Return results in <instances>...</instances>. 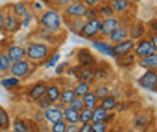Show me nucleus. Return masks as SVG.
I'll return each instance as SVG.
<instances>
[{"mask_svg":"<svg viewBox=\"0 0 157 132\" xmlns=\"http://www.w3.org/2000/svg\"><path fill=\"white\" fill-rule=\"evenodd\" d=\"M115 15H125L132 8V0H109Z\"/></svg>","mask_w":157,"mask_h":132,"instance_id":"nucleus-20","label":"nucleus"},{"mask_svg":"<svg viewBox=\"0 0 157 132\" xmlns=\"http://www.w3.org/2000/svg\"><path fill=\"white\" fill-rule=\"evenodd\" d=\"M5 51H6L8 57L11 59V62H18L21 59H26V50L20 44H9L5 48Z\"/></svg>","mask_w":157,"mask_h":132,"instance_id":"nucleus-15","label":"nucleus"},{"mask_svg":"<svg viewBox=\"0 0 157 132\" xmlns=\"http://www.w3.org/2000/svg\"><path fill=\"white\" fill-rule=\"evenodd\" d=\"M44 119L50 125L55 123V122H59V120H62V110H59L58 107L52 105L50 108L44 110Z\"/></svg>","mask_w":157,"mask_h":132,"instance_id":"nucleus-25","label":"nucleus"},{"mask_svg":"<svg viewBox=\"0 0 157 132\" xmlns=\"http://www.w3.org/2000/svg\"><path fill=\"white\" fill-rule=\"evenodd\" d=\"M147 35V27L142 21L136 20L135 23H132L128 26V38L133 39V41H137V39H142L145 38Z\"/></svg>","mask_w":157,"mask_h":132,"instance_id":"nucleus-14","label":"nucleus"},{"mask_svg":"<svg viewBox=\"0 0 157 132\" xmlns=\"http://www.w3.org/2000/svg\"><path fill=\"white\" fill-rule=\"evenodd\" d=\"M45 89H47V83L45 81H36L35 84H32L29 89H27V98L30 99V101H36L39 99L41 96H45Z\"/></svg>","mask_w":157,"mask_h":132,"instance_id":"nucleus-13","label":"nucleus"},{"mask_svg":"<svg viewBox=\"0 0 157 132\" xmlns=\"http://www.w3.org/2000/svg\"><path fill=\"white\" fill-rule=\"evenodd\" d=\"M0 132H2V129H0Z\"/></svg>","mask_w":157,"mask_h":132,"instance_id":"nucleus-64","label":"nucleus"},{"mask_svg":"<svg viewBox=\"0 0 157 132\" xmlns=\"http://www.w3.org/2000/svg\"><path fill=\"white\" fill-rule=\"evenodd\" d=\"M62 119L67 122V125L78 123V111H76L74 108H71L70 105H67V107L62 110Z\"/></svg>","mask_w":157,"mask_h":132,"instance_id":"nucleus-27","label":"nucleus"},{"mask_svg":"<svg viewBox=\"0 0 157 132\" xmlns=\"http://www.w3.org/2000/svg\"><path fill=\"white\" fill-rule=\"evenodd\" d=\"M110 132H124V129L122 128H117V129H113V131H110Z\"/></svg>","mask_w":157,"mask_h":132,"instance_id":"nucleus-60","label":"nucleus"},{"mask_svg":"<svg viewBox=\"0 0 157 132\" xmlns=\"http://www.w3.org/2000/svg\"><path fill=\"white\" fill-rule=\"evenodd\" d=\"M0 129L2 131H9L11 129V114L2 105H0Z\"/></svg>","mask_w":157,"mask_h":132,"instance_id":"nucleus-31","label":"nucleus"},{"mask_svg":"<svg viewBox=\"0 0 157 132\" xmlns=\"http://www.w3.org/2000/svg\"><path fill=\"white\" fill-rule=\"evenodd\" d=\"M33 36L38 39V41H42V42H47V44H50V45H55V44H59V39L62 38L60 35H55V33H52V32H48V30H45V29H36V32L33 33Z\"/></svg>","mask_w":157,"mask_h":132,"instance_id":"nucleus-16","label":"nucleus"},{"mask_svg":"<svg viewBox=\"0 0 157 132\" xmlns=\"http://www.w3.org/2000/svg\"><path fill=\"white\" fill-rule=\"evenodd\" d=\"M76 63L78 66H95L98 62L95 56L92 54V51L89 48H78L77 50V54H76Z\"/></svg>","mask_w":157,"mask_h":132,"instance_id":"nucleus-11","label":"nucleus"},{"mask_svg":"<svg viewBox=\"0 0 157 132\" xmlns=\"http://www.w3.org/2000/svg\"><path fill=\"white\" fill-rule=\"evenodd\" d=\"M76 98L73 87H62L60 95H59V102H62L63 105H70V102Z\"/></svg>","mask_w":157,"mask_h":132,"instance_id":"nucleus-32","label":"nucleus"},{"mask_svg":"<svg viewBox=\"0 0 157 132\" xmlns=\"http://www.w3.org/2000/svg\"><path fill=\"white\" fill-rule=\"evenodd\" d=\"M92 92L98 98V101H101L103 98H106V96L110 95V87L107 84H104V83H98V84L92 86Z\"/></svg>","mask_w":157,"mask_h":132,"instance_id":"nucleus-33","label":"nucleus"},{"mask_svg":"<svg viewBox=\"0 0 157 132\" xmlns=\"http://www.w3.org/2000/svg\"><path fill=\"white\" fill-rule=\"evenodd\" d=\"M127 38H128V24H127V21H124V20L121 18L119 24L110 32V35L106 39L110 44L115 45V44H118V42H121V41H124V39H127Z\"/></svg>","mask_w":157,"mask_h":132,"instance_id":"nucleus-9","label":"nucleus"},{"mask_svg":"<svg viewBox=\"0 0 157 132\" xmlns=\"http://www.w3.org/2000/svg\"><path fill=\"white\" fill-rule=\"evenodd\" d=\"M62 21H63V24L68 27V30H70L71 33L80 35V32H82V29H83L86 20L83 18V17H80V18H68V20L62 18Z\"/></svg>","mask_w":157,"mask_h":132,"instance_id":"nucleus-21","label":"nucleus"},{"mask_svg":"<svg viewBox=\"0 0 157 132\" xmlns=\"http://www.w3.org/2000/svg\"><path fill=\"white\" fill-rule=\"evenodd\" d=\"M38 23L41 29H45L55 35H60L63 32V21H62V12L56 8H48L41 11L38 15Z\"/></svg>","mask_w":157,"mask_h":132,"instance_id":"nucleus-1","label":"nucleus"},{"mask_svg":"<svg viewBox=\"0 0 157 132\" xmlns=\"http://www.w3.org/2000/svg\"><path fill=\"white\" fill-rule=\"evenodd\" d=\"M35 69H36V63L30 62L29 59H21L18 62H12V65L9 68V75L24 80L32 75L35 72Z\"/></svg>","mask_w":157,"mask_h":132,"instance_id":"nucleus-3","label":"nucleus"},{"mask_svg":"<svg viewBox=\"0 0 157 132\" xmlns=\"http://www.w3.org/2000/svg\"><path fill=\"white\" fill-rule=\"evenodd\" d=\"M32 120H33V122H36V123H42V122H45V119H44V111L38 108V110L33 113V116H32Z\"/></svg>","mask_w":157,"mask_h":132,"instance_id":"nucleus-49","label":"nucleus"},{"mask_svg":"<svg viewBox=\"0 0 157 132\" xmlns=\"http://www.w3.org/2000/svg\"><path fill=\"white\" fill-rule=\"evenodd\" d=\"M115 60H117L118 66H119V68H124V69L132 68V66H136V57H135V54H133V53L118 56V57H115Z\"/></svg>","mask_w":157,"mask_h":132,"instance_id":"nucleus-26","label":"nucleus"},{"mask_svg":"<svg viewBox=\"0 0 157 132\" xmlns=\"http://www.w3.org/2000/svg\"><path fill=\"white\" fill-rule=\"evenodd\" d=\"M33 18H35V15H33V11H30L24 18L21 20V29H29L30 26H32V23H33Z\"/></svg>","mask_w":157,"mask_h":132,"instance_id":"nucleus-46","label":"nucleus"},{"mask_svg":"<svg viewBox=\"0 0 157 132\" xmlns=\"http://www.w3.org/2000/svg\"><path fill=\"white\" fill-rule=\"evenodd\" d=\"M107 110H104L100 104H98L97 107L92 110V122H100V120H104L106 119V116H107Z\"/></svg>","mask_w":157,"mask_h":132,"instance_id":"nucleus-39","label":"nucleus"},{"mask_svg":"<svg viewBox=\"0 0 157 132\" xmlns=\"http://www.w3.org/2000/svg\"><path fill=\"white\" fill-rule=\"evenodd\" d=\"M70 107H71V108H74L76 111H82V110L85 108V105H83V99H82V98H78V96H76V98L70 102Z\"/></svg>","mask_w":157,"mask_h":132,"instance_id":"nucleus-47","label":"nucleus"},{"mask_svg":"<svg viewBox=\"0 0 157 132\" xmlns=\"http://www.w3.org/2000/svg\"><path fill=\"white\" fill-rule=\"evenodd\" d=\"M5 15H6V8H0V33H2V30H3Z\"/></svg>","mask_w":157,"mask_h":132,"instance_id":"nucleus-54","label":"nucleus"},{"mask_svg":"<svg viewBox=\"0 0 157 132\" xmlns=\"http://www.w3.org/2000/svg\"><path fill=\"white\" fill-rule=\"evenodd\" d=\"M9 132H15V131H9Z\"/></svg>","mask_w":157,"mask_h":132,"instance_id":"nucleus-63","label":"nucleus"},{"mask_svg":"<svg viewBox=\"0 0 157 132\" xmlns=\"http://www.w3.org/2000/svg\"><path fill=\"white\" fill-rule=\"evenodd\" d=\"M117 104H118V99L113 98L112 95H109V96H106V98H103V99L100 101V105H101L104 110H107V111H115Z\"/></svg>","mask_w":157,"mask_h":132,"instance_id":"nucleus-36","label":"nucleus"},{"mask_svg":"<svg viewBox=\"0 0 157 132\" xmlns=\"http://www.w3.org/2000/svg\"><path fill=\"white\" fill-rule=\"evenodd\" d=\"M24 50H26V59H29L33 63H41L42 65V62L53 53V45H50L47 42H42V41H38V39H33V41L27 42Z\"/></svg>","mask_w":157,"mask_h":132,"instance_id":"nucleus-2","label":"nucleus"},{"mask_svg":"<svg viewBox=\"0 0 157 132\" xmlns=\"http://www.w3.org/2000/svg\"><path fill=\"white\" fill-rule=\"evenodd\" d=\"M91 47L97 51L98 54L103 56H109L112 59H115V51H113V44H110L107 39L104 38H94L91 39Z\"/></svg>","mask_w":157,"mask_h":132,"instance_id":"nucleus-7","label":"nucleus"},{"mask_svg":"<svg viewBox=\"0 0 157 132\" xmlns=\"http://www.w3.org/2000/svg\"><path fill=\"white\" fill-rule=\"evenodd\" d=\"M92 122V110L83 108L78 111V123H91Z\"/></svg>","mask_w":157,"mask_h":132,"instance_id":"nucleus-40","label":"nucleus"},{"mask_svg":"<svg viewBox=\"0 0 157 132\" xmlns=\"http://www.w3.org/2000/svg\"><path fill=\"white\" fill-rule=\"evenodd\" d=\"M110 77V68L107 63H100L95 65V72H94V78H95V83H101V81H106L107 78Z\"/></svg>","mask_w":157,"mask_h":132,"instance_id":"nucleus-23","label":"nucleus"},{"mask_svg":"<svg viewBox=\"0 0 157 132\" xmlns=\"http://www.w3.org/2000/svg\"><path fill=\"white\" fill-rule=\"evenodd\" d=\"M50 132H67V122L62 119V120H59V122L52 123Z\"/></svg>","mask_w":157,"mask_h":132,"instance_id":"nucleus-43","label":"nucleus"},{"mask_svg":"<svg viewBox=\"0 0 157 132\" xmlns=\"http://www.w3.org/2000/svg\"><path fill=\"white\" fill-rule=\"evenodd\" d=\"M59 62H60V53H52L50 56L42 62V65H44V68L50 69V68H55Z\"/></svg>","mask_w":157,"mask_h":132,"instance_id":"nucleus-38","label":"nucleus"},{"mask_svg":"<svg viewBox=\"0 0 157 132\" xmlns=\"http://www.w3.org/2000/svg\"><path fill=\"white\" fill-rule=\"evenodd\" d=\"M78 69H80V66H78V65H74V66H71V65H70V66H68V69H67V72H65V75H71V77H74V78H76Z\"/></svg>","mask_w":157,"mask_h":132,"instance_id":"nucleus-50","label":"nucleus"},{"mask_svg":"<svg viewBox=\"0 0 157 132\" xmlns=\"http://www.w3.org/2000/svg\"><path fill=\"white\" fill-rule=\"evenodd\" d=\"M121 18L118 15H112V17H107V18H101L100 23V32H98V36L100 38H107L110 35V32L119 24Z\"/></svg>","mask_w":157,"mask_h":132,"instance_id":"nucleus-12","label":"nucleus"},{"mask_svg":"<svg viewBox=\"0 0 157 132\" xmlns=\"http://www.w3.org/2000/svg\"><path fill=\"white\" fill-rule=\"evenodd\" d=\"M8 9L17 17V18L21 21V20L24 18L32 9H30V6L26 3V2H15V3H12V5H9L8 6Z\"/></svg>","mask_w":157,"mask_h":132,"instance_id":"nucleus-18","label":"nucleus"},{"mask_svg":"<svg viewBox=\"0 0 157 132\" xmlns=\"http://www.w3.org/2000/svg\"><path fill=\"white\" fill-rule=\"evenodd\" d=\"M68 66H70V63H68V62H59L58 65L55 66V74H56L58 77L63 75V74L67 72Z\"/></svg>","mask_w":157,"mask_h":132,"instance_id":"nucleus-45","label":"nucleus"},{"mask_svg":"<svg viewBox=\"0 0 157 132\" xmlns=\"http://www.w3.org/2000/svg\"><path fill=\"white\" fill-rule=\"evenodd\" d=\"M21 81L23 80H20L17 77H12V75H3L0 78V86L3 87V89H6V90H12V89H17L21 86Z\"/></svg>","mask_w":157,"mask_h":132,"instance_id":"nucleus-24","label":"nucleus"},{"mask_svg":"<svg viewBox=\"0 0 157 132\" xmlns=\"http://www.w3.org/2000/svg\"><path fill=\"white\" fill-rule=\"evenodd\" d=\"M97 12H98V17L100 18H107V17L115 15V12H113V9H112V6H110L109 2H101L97 6Z\"/></svg>","mask_w":157,"mask_h":132,"instance_id":"nucleus-34","label":"nucleus"},{"mask_svg":"<svg viewBox=\"0 0 157 132\" xmlns=\"http://www.w3.org/2000/svg\"><path fill=\"white\" fill-rule=\"evenodd\" d=\"M157 53V48L151 45L150 39L148 38H142V39H137L135 42V48H133V54L136 59H140V57H145V56H150V54H154Z\"/></svg>","mask_w":157,"mask_h":132,"instance_id":"nucleus-8","label":"nucleus"},{"mask_svg":"<svg viewBox=\"0 0 157 132\" xmlns=\"http://www.w3.org/2000/svg\"><path fill=\"white\" fill-rule=\"evenodd\" d=\"M82 99H83V105H85V108H89V110H94L98 104H100L98 98L94 95L92 90H91V92H88V93L82 98Z\"/></svg>","mask_w":157,"mask_h":132,"instance_id":"nucleus-35","label":"nucleus"},{"mask_svg":"<svg viewBox=\"0 0 157 132\" xmlns=\"http://www.w3.org/2000/svg\"><path fill=\"white\" fill-rule=\"evenodd\" d=\"M100 23H101V18H94V20H86L85 21V26L80 32L78 36L85 39H94L98 38V32H100Z\"/></svg>","mask_w":157,"mask_h":132,"instance_id":"nucleus-10","label":"nucleus"},{"mask_svg":"<svg viewBox=\"0 0 157 132\" xmlns=\"http://www.w3.org/2000/svg\"><path fill=\"white\" fill-rule=\"evenodd\" d=\"M94 72H95V66H80V69H78L77 78L78 81H85V83H89V84H95V78H94Z\"/></svg>","mask_w":157,"mask_h":132,"instance_id":"nucleus-19","label":"nucleus"},{"mask_svg":"<svg viewBox=\"0 0 157 132\" xmlns=\"http://www.w3.org/2000/svg\"><path fill=\"white\" fill-rule=\"evenodd\" d=\"M85 20H94V18H100L97 12V8H86V12H85Z\"/></svg>","mask_w":157,"mask_h":132,"instance_id":"nucleus-48","label":"nucleus"},{"mask_svg":"<svg viewBox=\"0 0 157 132\" xmlns=\"http://www.w3.org/2000/svg\"><path fill=\"white\" fill-rule=\"evenodd\" d=\"M73 90H74V95H76V96L83 98L88 92H91V90H92V84L85 83V81H78L77 80V83L73 86Z\"/></svg>","mask_w":157,"mask_h":132,"instance_id":"nucleus-29","label":"nucleus"},{"mask_svg":"<svg viewBox=\"0 0 157 132\" xmlns=\"http://www.w3.org/2000/svg\"><path fill=\"white\" fill-rule=\"evenodd\" d=\"M136 66L142 69H157V53L136 59Z\"/></svg>","mask_w":157,"mask_h":132,"instance_id":"nucleus-22","label":"nucleus"},{"mask_svg":"<svg viewBox=\"0 0 157 132\" xmlns=\"http://www.w3.org/2000/svg\"><path fill=\"white\" fill-rule=\"evenodd\" d=\"M35 102H36V107H38L39 110H42V111H44V110H47V108H50V107L53 105V102H52L47 96H41V98L36 99Z\"/></svg>","mask_w":157,"mask_h":132,"instance_id":"nucleus-42","label":"nucleus"},{"mask_svg":"<svg viewBox=\"0 0 157 132\" xmlns=\"http://www.w3.org/2000/svg\"><path fill=\"white\" fill-rule=\"evenodd\" d=\"M53 105H55V107H58L59 110H63V108H65V107H67V105H63V104H62V102H55V104H53Z\"/></svg>","mask_w":157,"mask_h":132,"instance_id":"nucleus-59","label":"nucleus"},{"mask_svg":"<svg viewBox=\"0 0 157 132\" xmlns=\"http://www.w3.org/2000/svg\"><path fill=\"white\" fill-rule=\"evenodd\" d=\"M110 95H112L113 98H117L118 101H119V98H121L122 92H121V89H119V87H115V89H110Z\"/></svg>","mask_w":157,"mask_h":132,"instance_id":"nucleus-55","label":"nucleus"},{"mask_svg":"<svg viewBox=\"0 0 157 132\" xmlns=\"http://www.w3.org/2000/svg\"><path fill=\"white\" fill-rule=\"evenodd\" d=\"M39 132H50V126L47 125V122H42V123H38Z\"/></svg>","mask_w":157,"mask_h":132,"instance_id":"nucleus-56","label":"nucleus"},{"mask_svg":"<svg viewBox=\"0 0 157 132\" xmlns=\"http://www.w3.org/2000/svg\"><path fill=\"white\" fill-rule=\"evenodd\" d=\"M148 116H145V114H139V116H136V119H135V128H144V126H147L148 125Z\"/></svg>","mask_w":157,"mask_h":132,"instance_id":"nucleus-44","label":"nucleus"},{"mask_svg":"<svg viewBox=\"0 0 157 132\" xmlns=\"http://www.w3.org/2000/svg\"><path fill=\"white\" fill-rule=\"evenodd\" d=\"M135 42L133 39L127 38L121 42H118L113 45V51H115V57L122 56V54H128V53H133V48H135Z\"/></svg>","mask_w":157,"mask_h":132,"instance_id":"nucleus-17","label":"nucleus"},{"mask_svg":"<svg viewBox=\"0 0 157 132\" xmlns=\"http://www.w3.org/2000/svg\"><path fill=\"white\" fill-rule=\"evenodd\" d=\"M82 2H83L88 8H97L103 0H82Z\"/></svg>","mask_w":157,"mask_h":132,"instance_id":"nucleus-53","label":"nucleus"},{"mask_svg":"<svg viewBox=\"0 0 157 132\" xmlns=\"http://www.w3.org/2000/svg\"><path fill=\"white\" fill-rule=\"evenodd\" d=\"M77 132H92L91 123H78V131Z\"/></svg>","mask_w":157,"mask_h":132,"instance_id":"nucleus-52","label":"nucleus"},{"mask_svg":"<svg viewBox=\"0 0 157 132\" xmlns=\"http://www.w3.org/2000/svg\"><path fill=\"white\" fill-rule=\"evenodd\" d=\"M42 6H44L42 3H39V2H35V3H33V6H32L30 9H33L35 12H41V11H42Z\"/></svg>","mask_w":157,"mask_h":132,"instance_id":"nucleus-58","label":"nucleus"},{"mask_svg":"<svg viewBox=\"0 0 157 132\" xmlns=\"http://www.w3.org/2000/svg\"><path fill=\"white\" fill-rule=\"evenodd\" d=\"M60 86L59 83H52V84H47V89H45V96L55 104L59 101V95H60Z\"/></svg>","mask_w":157,"mask_h":132,"instance_id":"nucleus-28","label":"nucleus"},{"mask_svg":"<svg viewBox=\"0 0 157 132\" xmlns=\"http://www.w3.org/2000/svg\"><path fill=\"white\" fill-rule=\"evenodd\" d=\"M11 65H12V62H11V59L8 57L6 51H5V48L0 50V75H6V74H9V68H11Z\"/></svg>","mask_w":157,"mask_h":132,"instance_id":"nucleus-30","label":"nucleus"},{"mask_svg":"<svg viewBox=\"0 0 157 132\" xmlns=\"http://www.w3.org/2000/svg\"><path fill=\"white\" fill-rule=\"evenodd\" d=\"M2 132H9V131H2Z\"/></svg>","mask_w":157,"mask_h":132,"instance_id":"nucleus-62","label":"nucleus"},{"mask_svg":"<svg viewBox=\"0 0 157 132\" xmlns=\"http://www.w3.org/2000/svg\"><path fill=\"white\" fill-rule=\"evenodd\" d=\"M86 5L82 2V0H73L70 2L63 9H62V18H80V17H85V12H86Z\"/></svg>","mask_w":157,"mask_h":132,"instance_id":"nucleus-5","label":"nucleus"},{"mask_svg":"<svg viewBox=\"0 0 157 132\" xmlns=\"http://www.w3.org/2000/svg\"><path fill=\"white\" fill-rule=\"evenodd\" d=\"M124 132H135V131H133V129H125Z\"/></svg>","mask_w":157,"mask_h":132,"instance_id":"nucleus-61","label":"nucleus"},{"mask_svg":"<svg viewBox=\"0 0 157 132\" xmlns=\"http://www.w3.org/2000/svg\"><path fill=\"white\" fill-rule=\"evenodd\" d=\"M137 86L147 92H157V72L156 69H145V72L137 78Z\"/></svg>","mask_w":157,"mask_h":132,"instance_id":"nucleus-4","label":"nucleus"},{"mask_svg":"<svg viewBox=\"0 0 157 132\" xmlns=\"http://www.w3.org/2000/svg\"><path fill=\"white\" fill-rule=\"evenodd\" d=\"M21 30V21H20L8 8H6V15H5V23H3V33L5 35H17Z\"/></svg>","mask_w":157,"mask_h":132,"instance_id":"nucleus-6","label":"nucleus"},{"mask_svg":"<svg viewBox=\"0 0 157 132\" xmlns=\"http://www.w3.org/2000/svg\"><path fill=\"white\" fill-rule=\"evenodd\" d=\"M91 128H92V132H109V125L104 120L91 122Z\"/></svg>","mask_w":157,"mask_h":132,"instance_id":"nucleus-41","label":"nucleus"},{"mask_svg":"<svg viewBox=\"0 0 157 132\" xmlns=\"http://www.w3.org/2000/svg\"><path fill=\"white\" fill-rule=\"evenodd\" d=\"M70 2H73V0H53V3H55L56 9H63Z\"/></svg>","mask_w":157,"mask_h":132,"instance_id":"nucleus-51","label":"nucleus"},{"mask_svg":"<svg viewBox=\"0 0 157 132\" xmlns=\"http://www.w3.org/2000/svg\"><path fill=\"white\" fill-rule=\"evenodd\" d=\"M77 131H78V123L67 125V132H77Z\"/></svg>","mask_w":157,"mask_h":132,"instance_id":"nucleus-57","label":"nucleus"},{"mask_svg":"<svg viewBox=\"0 0 157 132\" xmlns=\"http://www.w3.org/2000/svg\"><path fill=\"white\" fill-rule=\"evenodd\" d=\"M11 129L15 132H29V123L24 119H15L14 122H11Z\"/></svg>","mask_w":157,"mask_h":132,"instance_id":"nucleus-37","label":"nucleus"}]
</instances>
